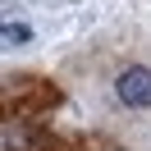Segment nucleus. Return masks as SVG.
<instances>
[{"label": "nucleus", "mask_w": 151, "mask_h": 151, "mask_svg": "<svg viewBox=\"0 0 151 151\" xmlns=\"http://www.w3.org/2000/svg\"><path fill=\"white\" fill-rule=\"evenodd\" d=\"M114 92H119L124 105L147 110V105H151V69H124L119 83H114Z\"/></svg>", "instance_id": "f257e3e1"}]
</instances>
